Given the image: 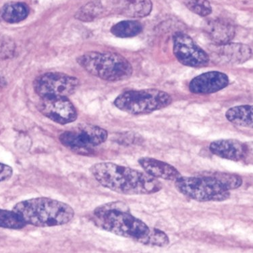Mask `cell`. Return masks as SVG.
Returning a JSON list of instances; mask_svg holds the SVG:
<instances>
[{"label":"cell","instance_id":"6da1fadb","mask_svg":"<svg viewBox=\"0 0 253 253\" xmlns=\"http://www.w3.org/2000/svg\"><path fill=\"white\" fill-rule=\"evenodd\" d=\"M90 171L103 187L123 195H150L162 189V182L145 171L111 162L94 164Z\"/></svg>","mask_w":253,"mask_h":253},{"label":"cell","instance_id":"7a4b0ae2","mask_svg":"<svg viewBox=\"0 0 253 253\" xmlns=\"http://www.w3.org/2000/svg\"><path fill=\"white\" fill-rule=\"evenodd\" d=\"M97 226L116 235L139 241L148 233L149 227L131 213L126 203L114 201L94 210Z\"/></svg>","mask_w":253,"mask_h":253},{"label":"cell","instance_id":"3957f363","mask_svg":"<svg viewBox=\"0 0 253 253\" xmlns=\"http://www.w3.org/2000/svg\"><path fill=\"white\" fill-rule=\"evenodd\" d=\"M13 211L21 217L26 224L40 228L62 226L75 217V211L67 203L46 197L16 203Z\"/></svg>","mask_w":253,"mask_h":253},{"label":"cell","instance_id":"277c9868","mask_svg":"<svg viewBox=\"0 0 253 253\" xmlns=\"http://www.w3.org/2000/svg\"><path fill=\"white\" fill-rule=\"evenodd\" d=\"M78 63L90 75L105 81L126 80L132 74L130 63L116 53H86L79 57Z\"/></svg>","mask_w":253,"mask_h":253},{"label":"cell","instance_id":"5b68a950","mask_svg":"<svg viewBox=\"0 0 253 253\" xmlns=\"http://www.w3.org/2000/svg\"><path fill=\"white\" fill-rule=\"evenodd\" d=\"M177 191L188 198L200 202L223 201L230 198V190L215 172L202 176H181L175 181Z\"/></svg>","mask_w":253,"mask_h":253},{"label":"cell","instance_id":"8992f818","mask_svg":"<svg viewBox=\"0 0 253 253\" xmlns=\"http://www.w3.org/2000/svg\"><path fill=\"white\" fill-rule=\"evenodd\" d=\"M172 98L163 90L150 89L129 90L114 101L116 108L132 115L147 114L168 107Z\"/></svg>","mask_w":253,"mask_h":253},{"label":"cell","instance_id":"52a82bcc","mask_svg":"<svg viewBox=\"0 0 253 253\" xmlns=\"http://www.w3.org/2000/svg\"><path fill=\"white\" fill-rule=\"evenodd\" d=\"M108 133L105 129L92 125H82L74 130L61 134L60 140L63 145L76 151H88L105 143Z\"/></svg>","mask_w":253,"mask_h":253},{"label":"cell","instance_id":"ba28073f","mask_svg":"<svg viewBox=\"0 0 253 253\" xmlns=\"http://www.w3.org/2000/svg\"><path fill=\"white\" fill-rule=\"evenodd\" d=\"M75 77L62 73H46L35 80V92L42 98L65 97L75 93L79 86Z\"/></svg>","mask_w":253,"mask_h":253},{"label":"cell","instance_id":"9c48e42d","mask_svg":"<svg viewBox=\"0 0 253 253\" xmlns=\"http://www.w3.org/2000/svg\"><path fill=\"white\" fill-rule=\"evenodd\" d=\"M173 53L181 64L194 68L208 65L210 55L199 47L189 35L177 33L173 37Z\"/></svg>","mask_w":253,"mask_h":253},{"label":"cell","instance_id":"30bf717a","mask_svg":"<svg viewBox=\"0 0 253 253\" xmlns=\"http://www.w3.org/2000/svg\"><path fill=\"white\" fill-rule=\"evenodd\" d=\"M38 108L44 116L60 125L73 123L77 118V110L67 97L42 98Z\"/></svg>","mask_w":253,"mask_h":253},{"label":"cell","instance_id":"8fae6325","mask_svg":"<svg viewBox=\"0 0 253 253\" xmlns=\"http://www.w3.org/2000/svg\"><path fill=\"white\" fill-rule=\"evenodd\" d=\"M210 51L214 60L225 64H243L252 56V49L243 43L214 44Z\"/></svg>","mask_w":253,"mask_h":253},{"label":"cell","instance_id":"7c38bea8","mask_svg":"<svg viewBox=\"0 0 253 253\" xmlns=\"http://www.w3.org/2000/svg\"><path fill=\"white\" fill-rule=\"evenodd\" d=\"M228 84L229 79L226 74L208 72L194 78L190 83L189 90L195 94L214 93L226 88Z\"/></svg>","mask_w":253,"mask_h":253},{"label":"cell","instance_id":"4fadbf2b","mask_svg":"<svg viewBox=\"0 0 253 253\" xmlns=\"http://www.w3.org/2000/svg\"><path fill=\"white\" fill-rule=\"evenodd\" d=\"M210 151L219 158L239 162L245 158L248 149L247 145L240 140L220 139L210 144Z\"/></svg>","mask_w":253,"mask_h":253},{"label":"cell","instance_id":"5bb4252c","mask_svg":"<svg viewBox=\"0 0 253 253\" xmlns=\"http://www.w3.org/2000/svg\"><path fill=\"white\" fill-rule=\"evenodd\" d=\"M138 164L146 173L153 178L175 182L182 176L180 171L173 166L156 159L143 157L138 160Z\"/></svg>","mask_w":253,"mask_h":253},{"label":"cell","instance_id":"9a60e30c","mask_svg":"<svg viewBox=\"0 0 253 253\" xmlns=\"http://www.w3.org/2000/svg\"><path fill=\"white\" fill-rule=\"evenodd\" d=\"M204 31L215 45L230 43L236 33L233 24L222 18L209 20L205 25Z\"/></svg>","mask_w":253,"mask_h":253},{"label":"cell","instance_id":"2e32d148","mask_svg":"<svg viewBox=\"0 0 253 253\" xmlns=\"http://www.w3.org/2000/svg\"><path fill=\"white\" fill-rule=\"evenodd\" d=\"M116 8L122 15L130 18H143L152 10L151 0H116Z\"/></svg>","mask_w":253,"mask_h":253},{"label":"cell","instance_id":"e0dca14e","mask_svg":"<svg viewBox=\"0 0 253 253\" xmlns=\"http://www.w3.org/2000/svg\"><path fill=\"white\" fill-rule=\"evenodd\" d=\"M253 107L245 105L233 107L227 111L226 117L231 123L247 128H253Z\"/></svg>","mask_w":253,"mask_h":253},{"label":"cell","instance_id":"ac0fdd59","mask_svg":"<svg viewBox=\"0 0 253 253\" xmlns=\"http://www.w3.org/2000/svg\"><path fill=\"white\" fill-rule=\"evenodd\" d=\"M29 8L23 3L11 2L3 6L1 11V17L7 23L14 24L20 23L27 17Z\"/></svg>","mask_w":253,"mask_h":253},{"label":"cell","instance_id":"d6986e66","mask_svg":"<svg viewBox=\"0 0 253 253\" xmlns=\"http://www.w3.org/2000/svg\"><path fill=\"white\" fill-rule=\"evenodd\" d=\"M143 31V25L136 20H125L114 25L111 32L117 38H128L135 37Z\"/></svg>","mask_w":253,"mask_h":253},{"label":"cell","instance_id":"ffe728a7","mask_svg":"<svg viewBox=\"0 0 253 253\" xmlns=\"http://www.w3.org/2000/svg\"><path fill=\"white\" fill-rule=\"evenodd\" d=\"M26 226L25 221L14 211L0 209V228L19 230Z\"/></svg>","mask_w":253,"mask_h":253},{"label":"cell","instance_id":"44dd1931","mask_svg":"<svg viewBox=\"0 0 253 253\" xmlns=\"http://www.w3.org/2000/svg\"><path fill=\"white\" fill-rule=\"evenodd\" d=\"M138 243L152 247H164L169 245V239L167 234L162 230L157 228H150Z\"/></svg>","mask_w":253,"mask_h":253},{"label":"cell","instance_id":"7402d4cb","mask_svg":"<svg viewBox=\"0 0 253 253\" xmlns=\"http://www.w3.org/2000/svg\"><path fill=\"white\" fill-rule=\"evenodd\" d=\"M102 5L99 2L93 1L83 5L76 14L75 17L81 21L89 22L95 19L102 12Z\"/></svg>","mask_w":253,"mask_h":253},{"label":"cell","instance_id":"603a6c76","mask_svg":"<svg viewBox=\"0 0 253 253\" xmlns=\"http://www.w3.org/2000/svg\"><path fill=\"white\" fill-rule=\"evenodd\" d=\"M184 3L191 12L197 15L207 16L212 12L211 5L208 0H185Z\"/></svg>","mask_w":253,"mask_h":253},{"label":"cell","instance_id":"cb8c5ba5","mask_svg":"<svg viewBox=\"0 0 253 253\" xmlns=\"http://www.w3.org/2000/svg\"><path fill=\"white\" fill-rule=\"evenodd\" d=\"M13 175V169L10 166L0 163V182L10 179Z\"/></svg>","mask_w":253,"mask_h":253}]
</instances>
